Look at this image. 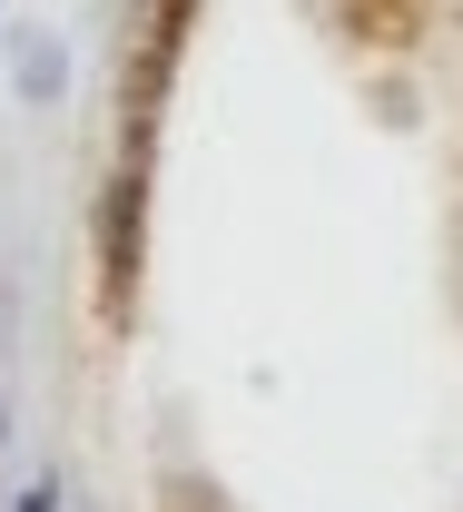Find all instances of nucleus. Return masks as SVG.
Listing matches in <instances>:
<instances>
[{
    "label": "nucleus",
    "instance_id": "1",
    "mask_svg": "<svg viewBox=\"0 0 463 512\" xmlns=\"http://www.w3.org/2000/svg\"><path fill=\"white\" fill-rule=\"evenodd\" d=\"M20 89H30V99H50V89H60V50H50V40H30V50H20Z\"/></svg>",
    "mask_w": 463,
    "mask_h": 512
},
{
    "label": "nucleus",
    "instance_id": "2",
    "mask_svg": "<svg viewBox=\"0 0 463 512\" xmlns=\"http://www.w3.org/2000/svg\"><path fill=\"white\" fill-rule=\"evenodd\" d=\"M20 512H60V483H30V493H20Z\"/></svg>",
    "mask_w": 463,
    "mask_h": 512
}]
</instances>
